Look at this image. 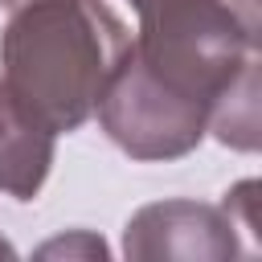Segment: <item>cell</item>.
Listing matches in <instances>:
<instances>
[{"label": "cell", "mask_w": 262, "mask_h": 262, "mask_svg": "<svg viewBox=\"0 0 262 262\" xmlns=\"http://www.w3.org/2000/svg\"><path fill=\"white\" fill-rule=\"evenodd\" d=\"M41 258H57V254H86V258H106V246H102V237H90V233H74V237H57V242H45L41 250H37Z\"/></svg>", "instance_id": "6"}, {"label": "cell", "mask_w": 262, "mask_h": 262, "mask_svg": "<svg viewBox=\"0 0 262 262\" xmlns=\"http://www.w3.org/2000/svg\"><path fill=\"white\" fill-rule=\"evenodd\" d=\"M0 258H16V250H12V246H8L4 237H0Z\"/></svg>", "instance_id": "7"}, {"label": "cell", "mask_w": 262, "mask_h": 262, "mask_svg": "<svg viewBox=\"0 0 262 262\" xmlns=\"http://www.w3.org/2000/svg\"><path fill=\"white\" fill-rule=\"evenodd\" d=\"M131 45L106 0H25L0 33V82L45 131H78Z\"/></svg>", "instance_id": "2"}, {"label": "cell", "mask_w": 262, "mask_h": 262, "mask_svg": "<svg viewBox=\"0 0 262 262\" xmlns=\"http://www.w3.org/2000/svg\"><path fill=\"white\" fill-rule=\"evenodd\" d=\"M123 254L135 262L184 258V262H217L242 254L237 221L229 205H201V201H156L143 205L123 229Z\"/></svg>", "instance_id": "4"}, {"label": "cell", "mask_w": 262, "mask_h": 262, "mask_svg": "<svg viewBox=\"0 0 262 262\" xmlns=\"http://www.w3.org/2000/svg\"><path fill=\"white\" fill-rule=\"evenodd\" d=\"M131 61L164 90L196 102L209 131L237 151L258 147V16L254 0H131Z\"/></svg>", "instance_id": "1"}, {"label": "cell", "mask_w": 262, "mask_h": 262, "mask_svg": "<svg viewBox=\"0 0 262 262\" xmlns=\"http://www.w3.org/2000/svg\"><path fill=\"white\" fill-rule=\"evenodd\" d=\"M53 131L20 111V102L0 82V192L12 201H33L53 168Z\"/></svg>", "instance_id": "5"}, {"label": "cell", "mask_w": 262, "mask_h": 262, "mask_svg": "<svg viewBox=\"0 0 262 262\" xmlns=\"http://www.w3.org/2000/svg\"><path fill=\"white\" fill-rule=\"evenodd\" d=\"M0 4H4V8H16V4H25V0H0Z\"/></svg>", "instance_id": "8"}, {"label": "cell", "mask_w": 262, "mask_h": 262, "mask_svg": "<svg viewBox=\"0 0 262 262\" xmlns=\"http://www.w3.org/2000/svg\"><path fill=\"white\" fill-rule=\"evenodd\" d=\"M94 115H98L102 131L111 135V143L123 147L131 160H143V164L180 160V156L196 151L205 131H209V115L196 102H184L172 90L156 86L131 61V53H123V61L111 74Z\"/></svg>", "instance_id": "3"}]
</instances>
